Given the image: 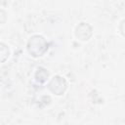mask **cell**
I'll list each match as a JSON object with an SVG mask.
<instances>
[{
  "mask_svg": "<svg viewBox=\"0 0 125 125\" xmlns=\"http://www.w3.org/2000/svg\"><path fill=\"white\" fill-rule=\"evenodd\" d=\"M47 49H48L47 42L42 36L34 35L30 37V39L28 40L27 50L32 57L37 58V57L43 56L44 53L47 51Z\"/></svg>",
  "mask_w": 125,
  "mask_h": 125,
  "instance_id": "6da1fadb",
  "label": "cell"
},
{
  "mask_svg": "<svg viewBox=\"0 0 125 125\" xmlns=\"http://www.w3.org/2000/svg\"><path fill=\"white\" fill-rule=\"evenodd\" d=\"M49 90L55 95H62L66 89V82L61 76H55L48 84Z\"/></svg>",
  "mask_w": 125,
  "mask_h": 125,
  "instance_id": "7a4b0ae2",
  "label": "cell"
},
{
  "mask_svg": "<svg viewBox=\"0 0 125 125\" xmlns=\"http://www.w3.org/2000/svg\"><path fill=\"white\" fill-rule=\"evenodd\" d=\"M75 35L80 40H88L92 35V28L89 24L85 22H81L75 29Z\"/></svg>",
  "mask_w": 125,
  "mask_h": 125,
  "instance_id": "3957f363",
  "label": "cell"
},
{
  "mask_svg": "<svg viewBox=\"0 0 125 125\" xmlns=\"http://www.w3.org/2000/svg\"><path fill=\"white\" fill-rule=\"evenodd\" d=\"M120 31H121L122 35L125 36V21H122V22L120 24Z\"/></svg>",
  "mask_w": 125,
  "mask_h": 125,
  "instance_id": "277c9868",
  "label": "cell"
}]
</instances>
